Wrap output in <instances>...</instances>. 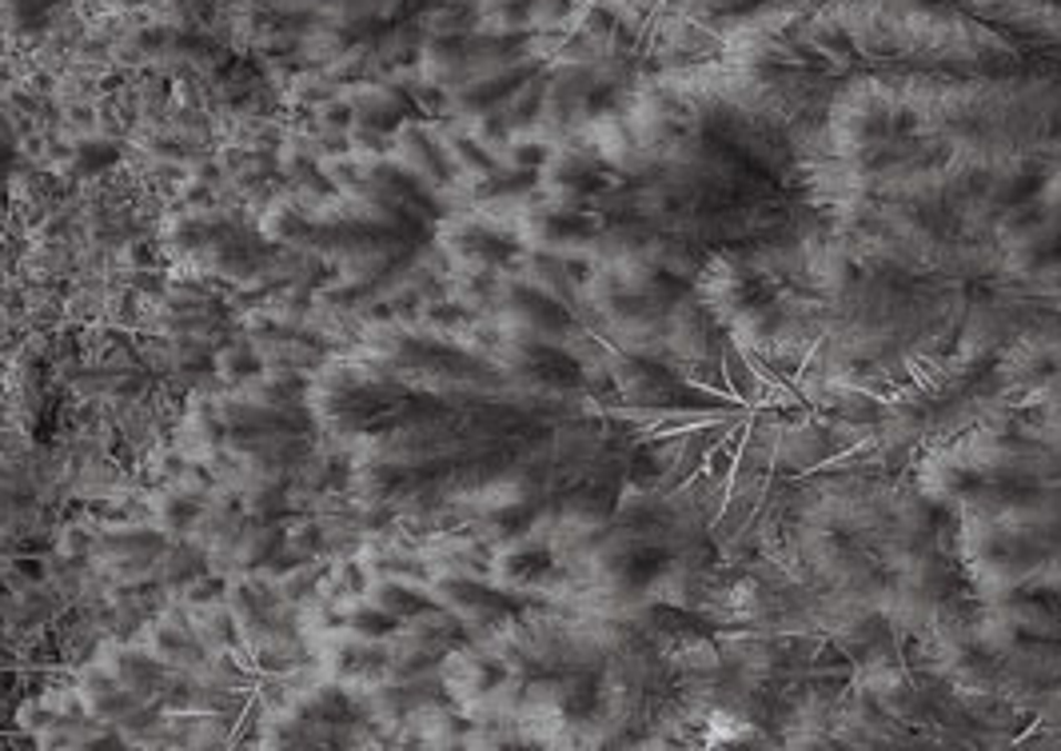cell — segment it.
Listing matches in <instances>:
<instances>
[{"label": "cell", "mask_w": 1061, "mask_h": 751, "mask_svg": "<svg viewBox=\"0 0 1061 751\" xmlns=\"http://www.w3.org/2000/svg\"><path fill=\"white\" fill-rule=\"evenodd\" d=\"M371 716L348 688H316L272 728L268 751H364Z\"/></svg>", "instance_id": "6da1fadb"}]
</instances>
